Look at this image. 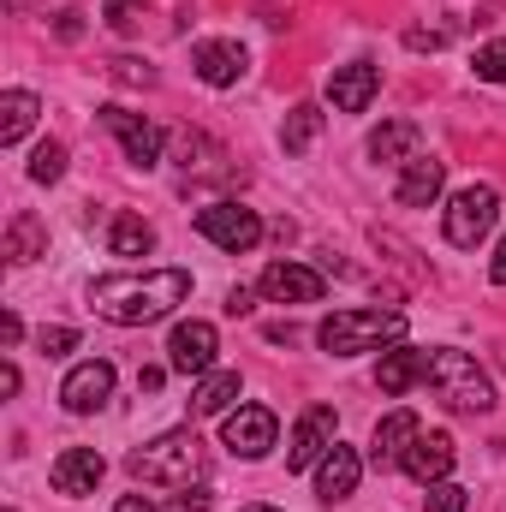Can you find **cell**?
<instances>
[{
  "instance_id": "obj_1",
  "label": "cell",
  "mask_w": 506,
  "mask_h": 512,
  "mask_svg": "<svg viewBox=\"0 0 506 512\" xmlns=\"http://www.w3.org/2000/svg\"><path fill=\"white\" fill-rule=\"evenodd\" d=\"M191 298V274L185 268H149V274H102L90 286V310L114 328H143L173 316Z\"/></svg>"
},
{
  "instance_id": "obj_2",
  "label": "cell",
  "mask_w": 506,
  "mask_h": 512,
  "mask_svg": "<svg viewBox=\"0 0 506 512\" xmlns=\"http://www.w3.org/2000/svg\"><path fill=\"white\" fill-rule=\"evenodd\" d=\"M126 471L137 483H161V489H191V477H203V441L197 429H167L143 447H131Z\"/></svg>"
},
{
  "instance_id": "obj_3",
  "label": "cell",
  "mask_w": 506,
  "mask_h": 512,
  "mask_svg": "<svg viewBox=\"0 0 506 512\" xmlns=\"http://www.w3.org/2000/svg\"><path fill=\"white\" fill-rule=\"evenodd\" d=\"M405 340V316L399 310H334L316 328V346L334 358H358V352H381Z\"/></svg>"
},
{
  "instance_id": "obj_4",
  "label": "cell",
  "mask_w": 506,
  "mask_h": 512,
  "mask_svg": "<svg viewBox=\"0 0 506 512\" xmlns=\"http://www.w3.org/2000/svg\"><path fill=\"white\" fill-rule=\"evenodd\" d=\"M423 382L441 393V405H447V411H465V417H483V411H495V382L477 370V358H471V352H453V346L429 352V370H423Z\"/></svg>"
},
{
  "instance_id": "obj_5",
  "label": "cell",
  "mask_w": 506,
  "mask_h": 512,
  "mask_svg": "<svg viewBox=\"0 0 506 512\" xmlns=\"http://www.w3.org/2000/svg\"><path fill=\"white\" fill-rule=\"evenodd\" d=\"M495 221H501V191L495 185H465V191H453L441 233H447L453 251H477L495 233Z\"/></svg>"
},
{
  "instance_id": "obj_6",
  "label": "cell",
  "mask_w": 506,
  "mask_h": 512,
  "mask_svg": "<svg viewBox=\"0 0 506 512\" xmlns=\"http://www.w3.org/2000/svg\"><path fill=\"white\" fill-rule=\"evenodd\" d=\"M197 233L209 239V245H221L227 256H245L262 245V215L245 209V203H209V209H197Z\"/></svg>"
},
{
  "instance_id": "obj_7",
  "label": "cell",
  "mask_w": 506,
  "mask_h": 512,
  "mask_svg": "<svg viewBox=\"0 0 506 512\" xmlns=\"http://www.w3.org/2000/svg\"><path fill=\"white\" fill-rule=\"evenodd\" d=\"M215 352H221V334H215V322H179L173 334H167V370H179V376H209L215 370Z\"/></svg>"
},
{
  "instance_id": "obj_8",
  "label": "cell",
  "mask_w": 506,
  "mask_h": 512,
  "mask_svg": "<svg viewBox=\"0 0 506 512\" xmlns=\"http://www.w3.org/2000/svg\"><path fill=\"white\" fill-rule=\"evenodd\" d=\"M334 441H340V417H334V405H310V411L298 417V429H292L286 471H310V465H322Z\"/></svg>"
},
{
  "instance_id": "obj_9",
  "label": "cell",
  "mask_w": 506,
  "mask_h": 512,
  "mask_svg": "<svg viewBox=\"0 0 506 512\" xmlns=\"http://www.w3.org/2000/svg\"><path fill=\"white\" fill-rule=\"evenodd\" d=\"M256 292L268 298V304H316L322 292H328V280H322V268H304V262H268L262 268V280H256Z\"/></svg>"
},
{
  "instance_id": "obj_10",
  "label": "cell",
  "mask_w": 506,
  "mask_h": 512,
  "mask_svg": "<svg viewBox=\"0 0 506 512\" xmlns=\"http://www.w3.org/2000/svg\"><path fill=\"white\" fill-rule=\"evenodd\" d=\"M274 435H280V423H274L268 405H239V411H227V423H221V441H227V453H239V459H268Z\"/></svg>"
},
{
  "instance_id": "obj_11",
  "label": "cell",
  "mask_w": 506,
  "mask_h": 512,
  "mask_svg": "<svg viewBox=\"0 0 506 512\" xmlns=\"http://www.w3.org/2000/svg\"><path fill=\"white\" fill-rule=\"evenodd\" d=\"M102 126L120 137V149H126L131 167H143V173H149V167L161 161V143H167V131L149 126L143 114H131V108H102Z\"/></svg>"
},
{
  "instance_id": "obj_12",
  "label": "cell",
  "mask_w": 506,
  "mask_h": 512,
  "mask_svg": "<svg viewBox=\"0 0 506 512\" xmlns=\"http://www.w3.org/2000/svg\"><path fill=\"white\" fill-rule=\"evenodd\" d=\"M108 393H114V364H108V358H90V364H78V370L60 382V405H66L72 417H90V411L108 405Z\"/></svg>"
},
{
  "instance_id": "obj_13",
  "label": "cell",
  "mask_w": 506,
  "mask_h": 512,
  "mask_svg": "<svg viewBox=\"0 0 506 512\" xmlns=\"http://www.w3.org/2000/svg\"><path fill=\"white\" fill-rule=\"evenodd\" d=\"M376 96H381V66H370V60H352V66L328 72V102L340 114H364Z\"/></svg>"
},
{
  "instance_id": "obj_14",
  "label": "cell",
  "mask_w": 506,
  "mask_h": 512,
  "mask_svg": "<svg viewBox=\"0 0 506 512\" xmlns=\"http://www.w3.org/2000/svg\"><path fill=\"white\" fill-rule=\"evenodd\" d=\"M453 459H459V447H453V435H447V429H429V435H417V441L405 447V459H399V471H405V477H417V483L429 489V483H441V477L453 471Z\"/></svg>"
},
{
  "instance_id": "obj_15",
  "label": "cell",
  "mask_w": 506,
  "mask_h": 512,
  "mask_svg": "<svg viewBox=\"0 0 506 512\" xmlns=\"http://www.w3.org/2000/svg\"><path fill=\"white\" fill-rule=\"evenodd\" d=\"M197 78L209 84V90H233L239 78H245V42H233V36H215V42H197Z\"/></svg>"
},
{
  "instance_id": "obj_16",
  "label": "cell",
  "mask_w": 506,
  "mask_h": 512,
  "mask_svg": "<svg viewBox=\"0 0 506 512\" xmlns=\"http://www.w3.org/2000/svg\"><path fill=\"white\" fill-rule=\"evenodd\" d=\"M48 477H54V489H60V495H72V501H78V495H96V483L108 477V459H102L96 447H66V453L54 459V471H48Z\"/></svg>"
},
{
  "instance_id": "obj_17",
  "label": "cell",
  "mask_w": 506,
  "mask_h": 512,
  "mask_svg": "<svg viewBox=\"0 0 506 512\" xmlns=\"http://www.w3.org/2000/svg\"><path fill=\"white\" fill-rule=\"evenodd\" d=\"M358 477H364V459H358V447H328V459L316 465V501H346V495H358Z\"/></svg>"
},
{
  "instance_id": "obj_18",
  "label": "cell",
  "mask_w": 506,
  "mask_h": 512,
  "mask_svg": "<svg viewBox=\"0 0 506 512\" xmlns=\"http://www.w3.org/2000/svg\"><path fill=\"white\" fill-rule=\"evenodd\" d=\"M441 185H447V161H435V155H411L405 173H399V185H393V197H399L405 209H429V203L441 197Z\"/></svg>"
},
{
  "instance_id": "obj_19",
  "label": "cell",
  "mask_w": 506,
  "mask_h": 512,
  "mask_svg": "<svg viewBox=\"0 0 506 512\" xmlns=\"http://www.w3.org/2000/svg\"><path fill=\"white\" fill-rule=\"evenodd\" d=\"M417 435H423V429H417L411 411H387V417L376 423V435H370V459H376V465H399L405 447H411Z\"/></svg>"
},
{
  "instance_id": "obj_20",
  "label": "cell",
  "mask_w": 506,
  "mask_h": 512,
  "mask_svg": "<svg viewBox=\"0 0 506 512\" xmlns=\"http://www.w3.org/2000/svg\"><path fill=\"white\" fill-rule=\"evenodd\" d=\"M423 370H429V352H417V346H393V352H381L376 382H381V393H411V387L423 382Z\"/></svg>"
},
{
  "instance_id": "obj_21",
  "label": "cell",
  "mask_w": 506,
  "mask_h": 512,
  "mask_svg": "<svg viewBox=\"0 0 506 512\" xmlns=\"http://www.w3.org/2000/svg\"><path fill=\"white\" fill-rule=\"evenodd\" d=\"M233 399H239V370H209V376H197L191 411H197V417H227Z\"/></svg>"
},
{
  "instance_id": "obj_22",
  "label": "cell",
  "mask_w": 506,
  "mask_h": 512,
  "mask_svg": "<svg viewBox=\"0 0 506 512\" xmlns=\"http://www.w3.org/2000/svg\"><path fill=\"white\" fill-rule=\"evenodd\" d=\"M36 114H42V102H36L30 90H6V96H0V143H6V149L24 143L30 126H36Z\"/></svg>"
},
{
  "instance_id": "obj_23",
  "label": "cell",
  "mask_w": 506,
  "mask_h": 512,
  "mask_svg": "<svg viewBox=\"0 0 506 512\" xmlns=\"http://www.w3.org/2000/svg\"><path fill=\"white\" fill-rule=\"evenodd\" d=\"M108 251L114 256H149L155 251V227L143 215H114L108 221Z\"/></svg>"
},
{
  "instance_id": "obj_24",
  "label": "cell",
  "mask_w": 506,
  "mask_h": 512,
  "mask_svg": "<svg viewBox=\"0 0 506 512\" xmlns=\"http://www.w3.org/2000/svg\"><path fill=\"white\" fill-rule=\"evenodd\" d=\"M411 149H417V120H387L381 131H370L376 161H411Z\"/></svg>"
},
{
  "instance_id": "obj_25",
  "label": "cell",
  "mask_w": 506,
  "mask_h": 512,
  "mask_svg": "<svg viewBox=\"0 0 506 512\" xmlns=\"http://www.w3.org/2000/svg\"><path fill=\"white\" fill-rule=\"evenodd\" d=\"M316 131H322V108H316V102H298V108L286 114V126H280V149H286V155H304V149L316 143Z\"/></svg>"
},
{
  "instance_id": "obj_26",
  "label": "cell",
  "mask_w": 506,
  "mask_h": 512,
  "mask_svg": "<svg viewBox=\"0 0 506 512\" xmlns=\"http://www.w3.org/2000/svg\"><path fill=\"white\" fill-rule=\"evenodd\" d=\"M42 251H48L42 221H36V215H12V227H6V256H12V262H36Z\"/></svg>"
},
{
  "instance_id": "obj_27",
  "label": "cell",
  "mask_w": 506,
  "mask_h": 512,
  "mask_svg": "<svg viewBox=\"0 0 506 512\" xmlns=\"http://www.w3.org/2000/svg\"><path fill=\"white\" fill-rule=\"evenodd\" d=\"M60 173H66V149H60L54 137L36 143V155H30V179H36V185H54Z\"/></svg>"
},
{
  "instance_id": "obj_28",
  "label": "cell",
  "mask_w": 506,
  "mask_h": 512,
  "mask_svg": "<svg viewBox=\"0 0 506 512\" xmlns=\"http://www.w3.org/2000/svg\"><path fill=\"white\" fill-rule=\"evenodd\" d=\"M471 507V495L453 483V477H441V483H429V495H423V512H465Z\"/></svg>"
},
{
  "instance_id": "obj_29",
  "label": "cell",
  "mask_w": 506,
  "mask_h": 512,
  "mask_svg": "<svg viewBox=\"0 0 506 512\" xmlns=\"http://www.w3.org/2000/svg\"><path fill=\"white\" fill-rule=\"evenodd\" d=\"M477 78L483 84H506V42H489V48H477Z\"/></svg>"
},
{
  "instance_id": "obj_30",
  "label": "cell",
  "mask_w": 506,
  "mask_h": 512,
  "mask_svg": "<svg viewBox=\"0 0 506 512\" xmlns=\"http://www.w3.org/2000/svg\"><path fill=\"white\" fill-rule=\"evenodd\" d=\"M102 18H108V30H131L143 18V0H102Z\"/></svg>"
},
{
  "instance_id": "obj_31",
  "label": "cell",
  "mask_w": 506,
  "mask_h": 512,
  "mask_svg": "<svg viewBox=\"0 0 506 512\" xmlns=\"http://www.w3.org/2000/svg\"><path fill=\"white\" fill-rule=\"evenodd\" d=\"M36 346H42V358H66V352L78 346V328H42Z\"/></svg>"
},
{
  "instance_id": "obj_32",
  "label": "cell",
  "mask_w": 506,
  "mask_h": 512,
  "mask_svg": "<svg viewBox=\"0 0 506 512\" xmlns=\"http://www.w3.org/2000/svg\"><path fill=\"white\" fill-rule=\"evenodd\" d=\"M167 512H215V495H209V489H179Z\"/></svg>"
},
{
  "instance_id": "obj_33",
  "label": "cell",
  "mask_w": 506,
  "mask_h": 512,
  "mask_svg": "<svg viewBox=\"0 0 506 512\" xmlns=\"http://www.w3.org/2000/svg\"><path fill=\"white\" fill-rule=\"evenodd\" d=\"M114 78H120V84H155V72H149V66H143V60H114Z\"/></svg>"
},
{
  "instance_id": "obj_34",
  "label": "cell",
  "mask_w": 506,
  "mask_h": 512,
  "mask_svg": "<svg viewBox=\"0 0 506 512\" xmlns=\"http://www.w3.org/2000/svg\"><path fill=\"white\" fill-rule=\"evenodd\" d=\"M256 310V292L251 286H233V292H227V316H251Z\"/></svg>"
},
{
  "instance_id": "obj_35",
  "label": "cell",
  "mask_w": 506,
  "mask_h": 512,
  "mask_svg": "<svg viewBox=\"0 0 506 512\" xmlns=\"http://www.w3.org/2000/svg\"><path fill=\"white\" fill-rule=\"evenodd\" d=\"M441 42H447V30H405V48H417V54L423 48H441Z\"/></svg>"
},
{
  "instance_id": "obj_36",
  "label": "cell",
  "mask_w": 506,
  "mask_h": 512,
  "mask_svg": "<svg viewBox=\"0 0 506 512\" xmlns=\"http://www.w3.org/2000/svg\"><path fill=\"white\" fill-rule=\"evenodd\" d=\"M54 30H60V42H78V36H84V12H60Z\"/></svg>"
},
{
  "instance_id": "obj_37",
  "label": "cell",
  "mask_w": 506,
  "mask_h": 512,
  "mask_svg": "<svg viewBox=\"0 0 506 512\" xmlns=\"http://www.w3.org/2000/svg\"><path fill=\"white\" fill-rule=\"evenodd\" d=\"M0 340H6V346H18V340H24V322H18V316H12V310H6V316H0Z\"/></svg>"
},
{
  "instance_id": "obj_38",
  "label": "cell",
  "mask_w": 506,
  "mask_h": 512,
  "mask_svg": "<svg viewBox=\"0 0 506 512\" xmlns=\"http://www.w3.org/2000/svg\"><path fill=\"white\" fill-rule=\"evenodd\" d=\"M489 280H495V286H506V233H501V251H495V262H489Z\"/></svg>"
},
{
  "instance_id": "obj_39",
  "label": "cell",
  "mask_w": 506,
  "mask_h": 512,
  "mask_svg": "<svg viewBox=\"0 0 506 512\" xmlns=\"http://www.w3.org/2000/svg\"><path fill=\"white\" fill-rule=\"evenodd\" d=\"M114 512H155V501H149V495H126Z\"/></svg>"
},
{
  "instance_id": "obj_40",
  "label": "cell",
  "mask_w": 506,
  "mask_h": 512,
  "mask_svg": "<svg viewBox=\"0 0 506 512\" xmlns=\"http://www.w3.org/2000/svg\"><path fill=\"white\" fill-rule=\"evenodd\" d=\"M161 382H167V370H143V376H137V387H143V393H155Z\"/></svg>"
},
{
  "instance_id": "obj_41",
  "label": "cell",
  "mask_w": 506,
  "mask_h": 512,
  "mask_svg": "<svg viewBox=\"0 0 506 512\" xmlns=\"http://www.w3.org/2000/svg\"><path fill=\"white\" fill-rule=\"evenodd\" d=\"M245 512H280V507H245Z\"/></svg>"
}]
</instances>
